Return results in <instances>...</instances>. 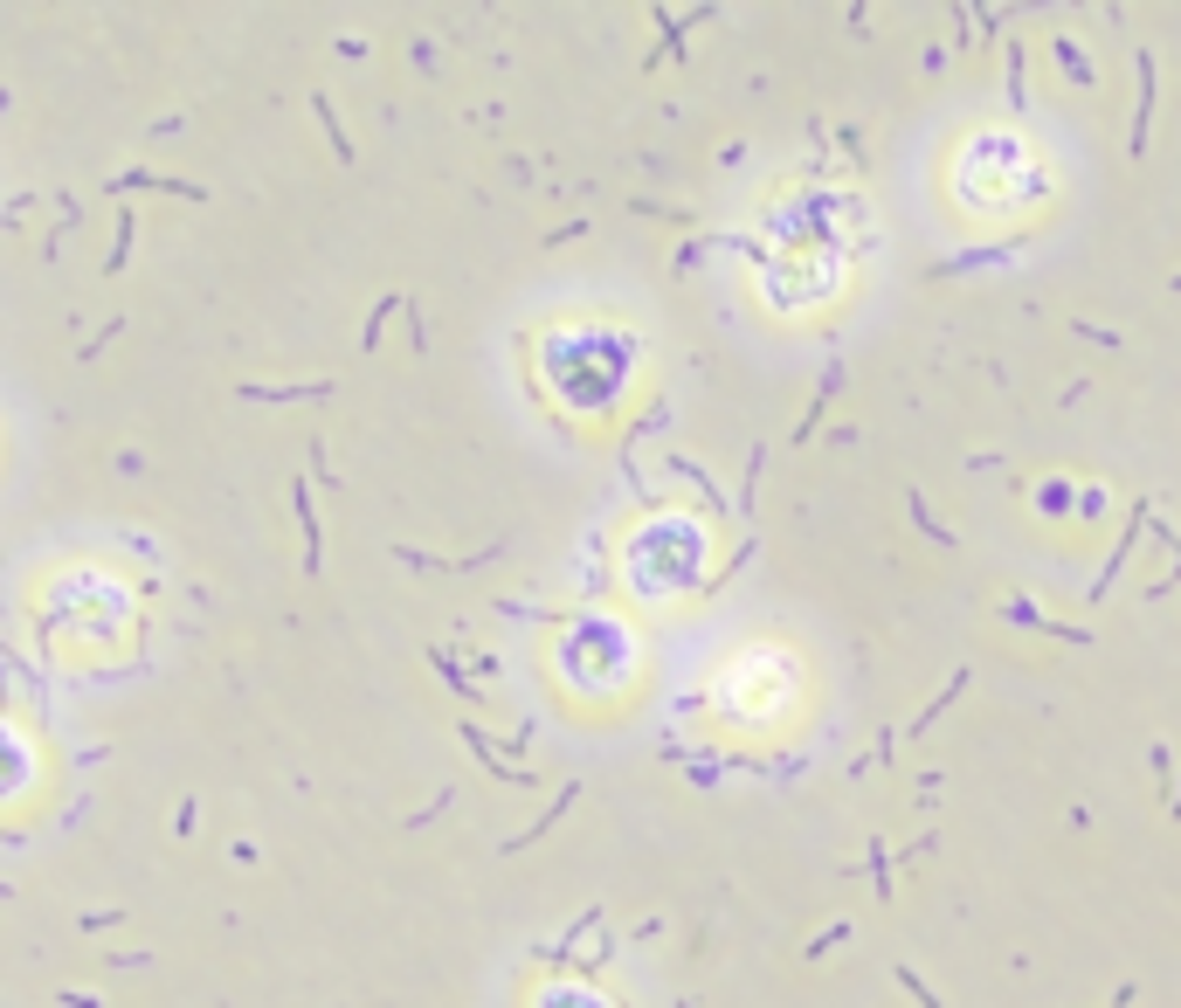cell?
Returning <instances> with one entry per match:
<instances>
[{
    "mask_svg": "<svg viewBox=\"0 0 1181 1008\" xmlns=\"http://www.w3.org/2000/svg\"><path fill=\"white\" fill-rule=\"evenodd\" d=\"M898 988H912V995H919V1001H926V1008H939V1001H933V995H926V981H919V974H912V967H898Z\"/></svg>",
    "mask_w": 1181,
    "mask_h": 1008,
    "instance_id": "obj_1",
    "label": "cell"
}]
</instances>
